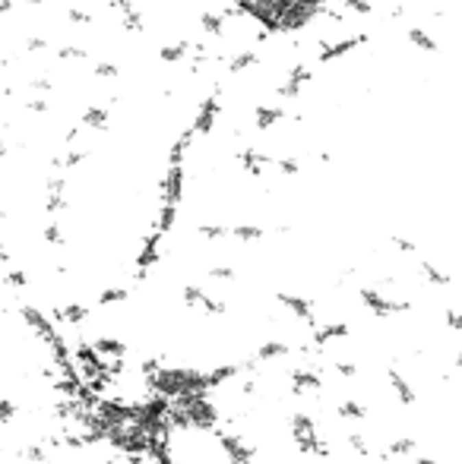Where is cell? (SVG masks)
<instances>
[{"label":"cell","mask_w":462,"mask_h":464,"mask_svg":"<svg viewBox=\"0 0 462 464\" xmlns=\"http://www.w3.org/2000/svg\"><path fill=\"white\" fill-rule=\"evenodd\" d=\"M289 430H291V439H295L297 452H304V455L330 458V448H326V442H323L320 436H317L314 417H307V414H291Z\"/></svg>","instance_id":"obj_1"},{"label":"cell","mask_w":462,"mask_h":464,"mask_svg":"<svg viewBox=\"0 0 462 464\" xmlns=\"http://www.w3.org/2000/svg\"><path fill=\"white\" fill-rule=\"evenodd\" d=\"M358 297H361L364 309L374 313L377 319H389V316H399V313H409V309H412L409 300H393V297H387V294L377 291V287H361Z\"/></svg>","instance_id":"obj_2"},{"label":"cell","mask_w":462,"mask_h":464,"mask_svg":"<svg viewBox=\"0 0 462 464\" xmlns=\"http://www.w3.org/2000/svg\"><path fill=\"white\" fill-rule=\"evenodd\" d=\"M215 436H219V446H222L225 458H228L231 464H250V461L256 458V448H254V446H247V442L241 439V436H234V433L219 430Z\"/></svg>","instance_id":"obj_3"},{"label":"cell","mask_w":462,"mask_h":464,"mask_svg":"<svg viewBox=\"0 0 462 464\" xmlns=\"http://www.w3.org/2000/svg\"><path fill=\"white\" fill-rule=\"evenodd\" d=\"M181 297H184V303H187V307H199L203 313H209V316H225V313H228V303L209 297V294L203 291V287H197V285H187L181 291Z\"/></svg>","instance_id":"obj_4"},{"label":"cell","mask_w":462,"mask_h":464,"mask_svg":"<svg viewBox=\"0 0 462 464\" xmlns=\"http://www.w3.org/2000/svg\"><path fill=\"white\" fill-rule=\"evenodd\" d=\"M19 313H23V319H25V326L32 328L35 335H38V338H42L45 344H51L54 341V338H58V328H54V319H48L42 313V309H35V307H23L19 309Z\"/></svg>","instance_id":"obj_5"},{"label":"cell","mask_w":462,"mask_h":464,"mask_svg":"<svg viewBox=\"0 0 462 464\" xmlns=\"http://www.w3.org/2000/svg\"><path fill=\"white\" fill-rule=\"evenodd\" d=\"M276 300L282 303V307L289 309L295 319H304L307 326H317V316H314V303L307 300L304 294H276Z\"/></svg>","instance_id":"obj_6"},{"label":"cell","mask_w":462,"mask_h":464,"mask_svg":"<svg viewBox=\"0 0 462 464\" xmlns=\"http://www.w3.org/2000/svg\"><path fill=\"white\" fill-rule=\"evenodd\" d=\"M289 379H291V395H304V391L323 389V376L317 367H297L289 373Z\"/></svg>","instance_id":"obj_7"},{"label":"cell","mask_w":462,"mask_h":464,"mask_svg":"<svg viewBox=\"0 0 462 464\" xmlns=\"http://www.w3.org/2000/svg\"><path fill=\"white\" fill-rule=\"evenodd\" d=\"M348 335H352L348 322H326V326H314V344L317 348H323V344H330V341H342V338H348Z\"/></svg>","instance_id":"obj_8"},{"label":"cell","mask_w":462,"mask_h":464,"mask_svg":"<svg viewBox=\"0 0 462 464\" xmlns=\"http://www.w3.org/2000/svg\"><path fill=\"white\" fill-rule=\"evenodd\" d=\"M89 319V309L83 303H66V307L54 309V322H66V326H83Z\"/></svg>","instance_id":"obj_9"},{"label":"cell","mask_w":462,"mask_h":464,"mask_svg":"<svg viewBox=\"0 0 462 464\" xmlns=\"http://www.w3.org/2000/svg\"><path fill=\"white\" fill-rule=\"evenodd\" d=\"M387 383H389V389L396 391V398L402 401V404H415V389L409 385V379H405L399 370H389V373H387Z\"/></svg>","instance_id":"obj_10"},{"label":"cell","mask_w":462,"mask_h":464,"mask_svg":"<svg viewBox=\"0 0 462 464\" xmlns=\"http://www.w3.org/2000/svg\"><path fill=\"white\" fill-rule=\"evenodd\" d=\"M418 275H421V281H428V285H434V287H446L453 281V275L437 269L434 262H418Z\"/></svg>","instance_id":"obj_11"},{"label":"cell","mask_w":462,"mask_h":464,"mask_svg":"<svg viewBox=\"0 0 462 464\" xmlns=\"http://www.w3.org/2000/svg\"><path fill=\"white\" fill-rule=\"evenodd\" d=\"M95 348L101 350V357H127V344L121 341V338H111V335H101V338H95Z\"/></svg>","instance_id":"obj_12"},{"label":"cell","mask_w":462,"mask_h":464,"mask_svg":"<svg viewBox=\"0 0 462 464\" xmlns=\"http://www.w3.org/2000/svg\"><path fill=\"white\" fill-rule=\"evenodd\" d=\"M289 350H291V348H289L285 341H263L260 348H256V360H260V363H269V360L285 357Z\"/></svg>","instance_id":"obj_13"},{"label":"cell","mask_w":462,"mask_h":464,"mask_svg":"<svg viewBox=\"0 0 462 464\" xmlns=\"http://www.w3.org/2000/svg\"><path fill=\"white\" fill-rule=\"evenodd\" d=\"M241 373V367L238 363H222V367H215V370H209V385L212 389H219V385H225V383H231L234 376Z\"/></svg>","instance_id":"obj_14"},{"label":"cell","mask_w":462,"mask_h":464,"mask_svg":"<svg viewBox=\"0 0 462 464\" xmlns=\"http://www.w3.org/2000/svg\"><path fill=\"white\" fill-rule=\"evenodd\" d=\"M339 417L342 420H364L367 417V407L361 404V401H355V398H345V401H339Z\"/></svg>","instance_id":"obj_15"},{"label":"cell","mask_w":462,"mask_h":464,"mask_svg":"<svg viewBox=\"0 0 462 464\" xmlns=\"http://www.w3.org/2000/svg\"><path fill=\"white\" fill-rule=\"evenodd\" d=\"M48 452H51L48 442H42V446H23L19 448V458H23V461H32V464H45L48 461Z\"/></svg>","instance_id":"obj_16"},{"label":"cell","mask_w":462,"mask_h":464,"mask_svg":"<svg viewBox=\"0 0 462 464\" xmlns=\"http://www.w3.org/2000/svg\"><path fill=\"white\" fill-rule=\"evenodd\" d=\"M127 300V287H105L99 294V307H114V303Z\"/></svg>","instance_id":"obj_17"},{"label":"cell","mask_w":462,"mask_h":464,"mask_svg":"<svg viewBox=\"0 0 462 464\" xmlns=\"http://www.w3.org/2000/svg\"><path fill=\"white\" fill-rule=\"evenodd\" d=\"M412 452H415V439H412V436H399V439L387 448L389 458H402V455H412Z\"/></svg>","instance_id":"obj_18"},{"label":"cell","mask_w":462,"mask_h":464,"mask_svg":"<svg viewBox=\"0 0 462 464\" xmlns=\"http://www.w3.org/2000/svg\"><path fill=\"white\" fill-rule=\"evenodd\" d=\"M29 281H32V278H29V272L25 269H13V266H7V285L10 287H19V291H23V287H29Z\"/></svg>","instance_id":"obj_19"},{"label":"cell","mask_w":462,"mask_h":464,"mask_svg":"<svg viewBox=\"0 0 462 464\" xmlns=\"http://www.w3.org/2000/svg\"><path fill=\"white\" fill-rule=\"evenodd\" d=\"M0 420H3V424H13V420H16V401L13 398H0Z\"/></svg>","instance_id":"obj_20"},{"label":"cell","mask_w":462,"mask_h":464,"mask_svg":"<svg viewBox=\"0 0 462 464\" xmlns=\"http://www.w3.org/2000/svg\"><path fill=\"white\" fill-rule=\"evenodd\" d=\"M209 278H215V281H234L238 272L231 269V266H215V269H209Z\"/></svg>","instance_id":"obj_21"},{"label":"cell","mask_w":462,"mask_h":464,"mask_svg":"<svg viewBox=\"0 0 462 464\" xmlns=\"http://www.w3.org/2000/svg\"><path fill=\"white\" fill-rule=\"evenodd\" d=\"M158 370H162V360H158V357H146V360H143V367H140V373H143V379L149 383Z\"/></svg>","instance_id":"obj_22"},{"label":"cell","mask_w":462,"mask_h":464,"mask_svg":"<svg viewBox=\"0 0 462 464\" xmlns=\"http://www.w3.org/2000/svg\"><path fill=\"white\" fill-rule=\"evenodd\" d=\"M348 446H352V452H358L361 458H371V448H367L364 436H358V433H352V436H348Z\"/></svg>","instance_id":"obj_23"},{"label":"cell","mask_w":462,"mask_h":464,"mask_svg":"<svg viewBox=\"0 0 462 464\" xmlns=\"http://www.w3.org/2000/svg\"><path fill=\"white\" fill-rule=\"evenodd\" d=\"M336 373L342 376V379H355V376H358V367H355V363H345V360H339V363H336Z\"/></svg>","instance_id":"obj_24"},{"label":"cell","mask_w":462,"mask_h":464,"mask_svg":"<svg viewBox=\"0 0 462 464\" xmlns=\"http://www.w3.org/2000/svg\"><path fill=\"white\" fill-rule=\"evenodd\" d=\"M446 328H453V332H462V313H456V309H446Z\"/></svg>","instance_id":"obj_25"},{"label":"cell","mask_w":462,"mask_h":464,"mask_svg":"<svg viewBox=\"0 0 462 464\" xmlns=\"http://www.w3.org/2000/svg\"><path fill=\"white\" fill-rule=\"evenodd\" d=\"M108 373H111V379H117V376L124 373V357H111V360H108Z\"/></svg>","instance_id":"obj_26"},{"label":"cell","mask_w":462,"mask_h":464,"mask_svg":"<svg viewBox=\"0 0 462 464\" xmlns=\"http://www.w3.org/2000/svg\"><path fill=\"white\" fill-rule=\"evenodd\" d=\"M241 395H244V398H254L256 395V379H247V383L241 385Z\"/></svg>","instance_id":"obj_27"},{"label":"cell","mask_w":462,"mask_h":464,"mask_svg":"<svg viewBox=\"0 0 462 464\" xmlns=\"http://www.w3.org/2000/svg\"><path fill=\"white\" fill-rule=\"evenodd\" d=\"M415 464H440V461H434V458H415Z\"/></svg>","instance_id":"obj_28"},{"label":"cell","mask_w":462,"mask_h":464,"mask_svg":"<svg viewBox=\"0 0 462 464\" xmlns=\"http://www.w3.org/2000/svg\"><path fill=\"white\" fill-rule=\"evenodd\" d=\"M456 370H462V350L456 354Z\"/></svg>","instance_id":"obj_29"},{"label":"cell","mask_w":462,"mask_h":464,"mask_svg":"<svg viewBox=\"0 0 462 464\" xmlns=\"http://www.w3.org/2000/svg\"><path fill=\"white\" fill-rule=\"evenodd\" d=\"M105 464H114V461H105Z\"/></svg>","instance_id":"obj_30"}]
</instances>
